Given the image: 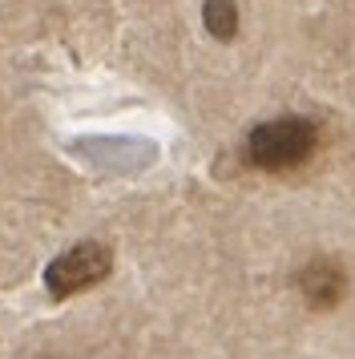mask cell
Wrapping results in <instances>:
<instances>
[{
	"mask_svg": "<svg viewBox=\"0 0 355 359\" xmlns=\"http://www.w3.org/2000/svg\"><path fill=\"white\" fill-rule=\"evenodd\" d=\"M202 17H206V29L218 41H230V36L239 33V4L234 0H206Z\"/></svg>",
	"mask_w": 355,
	"mask_h": 359,
	"instance_id": "277c9868",
	"label": "cell"
},
{
	"mask_svg": "<svg viewBox=\"0 0 355 359\" xmlns=\"http://www.w3.org/2000/svg\"><path fill=\"white\" fill-rule=\"evenodd\" d=\"M315 149H319V126L311 117L290 114L255 126L246 146H242V158L262 174H287V170H299V165L311 162Z\"/></svg>",
	"mask_w": 355,
	"mask_h": 359,
	"instance_id": "6da1fadb",
	"label": "cell"
},
{
	"mask_svg": "<svg viewBox=\"0 0 355 359\" xmlns=\"http://www.w3.org/2000/svg\"><path fill=\"white\" fill-rule=\"evenodd\" d=\"M295 283H299V294L311 311H335L347 294V275L335 259H311Z\"/></svg>",
	"mask_w": 355,
	"mask_h": 359,
	"instance_id": "3957f363",
	"label": "cell"
},
{
	"mask_svg": "<svg viewBox=\"0 0 355 359\" xmlns=\"http://www.w3.org/2000/svg\"><path fill=\"white\" fill-rule=\"evenodd\" d=\"M113 271V250L101 243H81L73 250H65L48 262L45 271V291L53 299H69V294H81L97 287L101 278Z\"/></svg>",
	"mask_w": 355,
	"mask_h": 359,
	"instance_id": "7a4b0ae2",
	"label": "cell"
}]
</instances>
